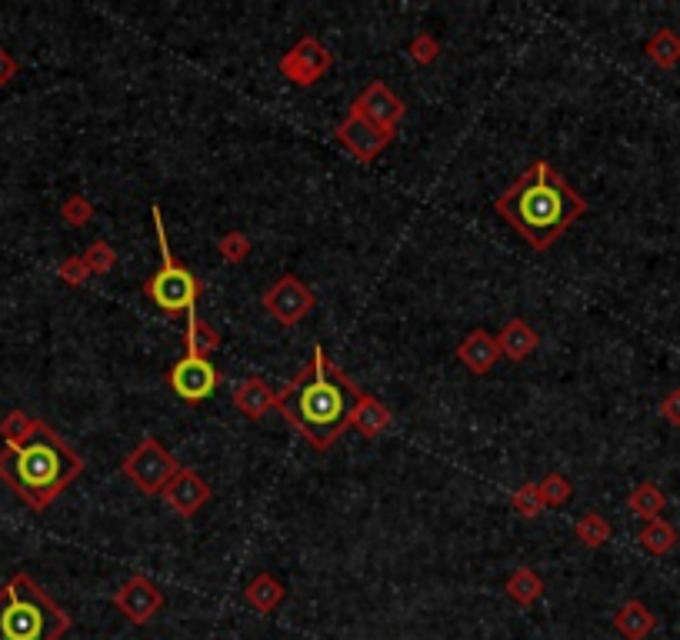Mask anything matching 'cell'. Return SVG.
Instances as JSON below:
<instances>
[{"label":"cell","instance_id":"obj_1","mask_svg":"<svg viewBox=\"0 0 680 640\" xmlns=\"http://www.w3.org/2000/svg\"><path fill=\"white\" fill-rule=\"evenodd\" d=\"M360 394L364 390L350 380L347 370L330 364L324 347L314 344L310 364L277 394V410L307 444L327 450L350 427V410Z\"/></svg>","mask_w":680,"mask_h":640},{"label":"cell","instance_id":"obj_2","mask_svg":"<svg viewBox=\"0 0 680 640\" xmlns=\"http://www.w3.org/2000/svg\"><path fill=\"white\" fill-rule=\"evenodd\" d=\"M84 474V457L57 434L47 420L30 424L20 440L0 447V484L40 514Z\"/></svg>","mask_w":680,"mask_h":640},{"label":"cell","instance_id":"obj_3","mask_svg":"<svg viewBox=\"0 0 680 640\" xmlns=\"http://www.w3.org/2000/svg\"><path fill=\"white\" fill-rule=\"evenodd\" d=\"M494 207L534 250H547L574 220L587 214V200L547 160L524 170L494 200Z\"/></svg>","mask_w":680,"mask_h":640},{"label":"cell","instance_id":"obj_4","mask_svg":"<svg viewBox=\"0 0 680 640\" xmlns=\"http://www.w3.org/2000/svg\"><path fill=\"white\" fill-rule=\"evenodd\" d=\"M70 614L30 574H14L0 587V640H60Z\"/></svg>","mask_w":680,"mask_h":640},{"label":"cell","instance_id":"obj_5","mask_svg":"<svg viewBox=\"0 0 680 640\" xmlns=\"http://www.w3.org/2000/svg\"><path fill=\"white\" fill-rule=\"evenodd\" d=\"M150 214H154L157 247H160V267L147 277L144 294L154 300V304L164 310V314H180V310L187 314L190 307H197V297H200V290H204V284H200L197 274H190V270L180 264L174 254H170L164 214H160L157 204L150 207Z\"/></svg>","mask_w":680,"mask_h":640},{"label":"cell","instance_id":"obj_6","mask_svg":"<svg viewBox=\"0 0 680 640\" xmlns=\"http://www.w3.org/2000/svg\"><path fill=\"white\" fill-rule=\"evenodd\" d=\"M120 470H124L127 480L140 490V494H160V490H164L170 480H174L180 464H177V457L170 454V450L160 444L157 437H144L124 457Z\"/></svg>","mask_w":680,"mask_h":640},{"label":"cell","instance_id":"obj_7","mask_svg":"<svg viewBox=\"0 0 680 640\" xmlns=\"http://www.w3.org/2000/svg\"><path fill=\"white\" fill-rule=\"evenodd\" d=\"M260 304H264V310L277 320V324L290 327V324H300V320H304L310 310L317 307V297L300 277L284 274V277H277L274 284L264 290Z\"/></svg>","mask_w":680,"mask_h":640},{"label":"cell","instance_id":"obj_8","mask_svg":"<svg viewBox=\"0 0 680 640\" xmlns=\"http://www.w3.org/2000/svg\"><path fill=\"white\" fill-rule=\"evenodd\" d=\"M330 67H334V54H330L317 37H300L297 44L280 57V74L297 87L317 84Z\"/></svg>","mask_w":680,"mask_h":640},{"label":"cell","instance_id":"obj_9","mask_svg":"<svg viewBox=\"0 0 680 640\" xmlns=\"http://www.w3.org/2000/svg\"><path fill=\"white\" fill-rule=\"evenodd\" d=\"M114 607L130 620V624H147V620H154L160 614V607H164V590H160L150 577L134 574L117 587Z\"/></svg>","mask_w":680,"mask_h":640},{"label":"cell","instance_id":"obj_10","mask_svg":"<svg viewBox=\"0 0 680 640\" xmlns=\"http://www.w3.org/2000/svg\"><path fill=\"white\" fill-rule=\"evenodd\" d=\"M350 110H357L360 117H367L374 127H380L384 134L394 137L397 124L407 114V104L384 84V80H374L367 90H360V97L350 104Z\"/></svg>","mask_w":680,"mask_h":640},{"label":"cell","instance_id":"obj_11","mask_svg":"<svg viewBox=\"0 0 680 640\" xmlns=\"http://www.w3.org/2000/svg\"><path fill=\"white\" fill-rule=\"evenodd\" d=\"M170 387L180 400L187 404H200L214 394L217 387V370L207 357H180L174 367H170Z\"/></svg>","mask_w":680,"mask_h":640},{"label":"cell","instance_id":"obj_12","mask_svg":"<svg viewBox=\"0 0 680 640\" xmlns=\"http://www.w3.org/2000/svg\"><path fill=\"white\" fill-rule=\"evenodd\" d=\"M160 497L167 500V507L174 510V514L194 517L197 510L210 500V484L197 474V470L180 467L177 474H174V480H170V484L160 490Z\"/></svg>","mask_w":680,"mask_h":640},{"label":"cell","instance_id":"obj_13","mask_svg":"<svg viewBox=\"0 0 680 640\" xmlns=\"http://www.w3.org/2000/svg\"><path fill=\"white\" fill-rule=\"evenodd\" d=\"M337 140L357 160H364V164H367V160H374L380 150L390 144V134H384L380 127H374L367 117H360L357 110H350V114L344 117V124L337 127Z\"/></svg>","mask_w":680,"mask_h":640},{"label":"cell","instance_id":"obj_14","mask_svg":"<svg viewBox=\"0 0 680 640\" xmlns=\"http://www.w3.org/2000/svg\"><path fill=\"white\" fill-rule=\"evenodd\" d=\"M457 357H460V364L467 370H474V374H487V370L500 360V344L494 334H487V330H470V334L460 340Z\"/></svg>","mask_w":680,"mask_h":640},{"label":"cell","instance_id":"obj_15","mask_svg":"<svg viewBox=\"0 0 680 640\" xmlns=\"http://www.w3.org/2000/svg\"><path fill=\"white\" fill-rule=\"evenodd\" d=\"M614 627L620 630L624 640H647L654 634L657 617L644 600H627V604H620V610L614 614Z\"/></svg>","mask_w":680,"mask_h":640},{"label":"cell","instance_id":"obj_16","mask_svg":"<svg viewBox=\"0 0 680 640\" xmlns=\"http://www.w3.org/2000/svg\"><path fill=\"white\" fill-rule=\"evenodd\" d=\"M390 410L380 404L377 397H370V394H360V400L354 404V410H350V427L357 430L360 437H367V440H374L380 437L384 430L390 427Z\"/></svg>","mask_w":680,"mask_h":640},{"label":"cell","instance_id":"obj_17","mask_svg":"<svg viewBox=\"0 0 680 640\" xmlns=\"http://www.w3.org/2000/svg\"><path fill=\"white\" fill-rule=\"evenodd\" d=\"M497 344H500V354H504V357H510V360H527L537 350L540 337H537V330L527 324V320L514 317V320H507L504 330H500Z\"/></svg>","mask_w":680,"mask_h":640},{"label":"cell","instance_id":"obj_18","mask_svg":"<svg viewBox=\"0 0 680 640\" xmlns=\"http://www.w3.org/2000/svg\"><path fill=\"white\" fill-rule=\"evenodd\" d=\"M234 404L244 410L247 417L257 420V417H264L267 410L277 407V394L260 377H247V380H240L234 390Z\"/></svg>","mask_w":680,"mask_h":640},{"label":"cell","instance_id":"obj_19","mask_svg":"<svg viewBox=\"0 0 680 640\" xmlns=\"http://www.w3.org/2000/svg\"><path fill=\"white\" fill-rule=\"evenodd\" d=\"M244 600L257 614H270V610H277V604L284 600V584H280L274 574H257L244 587Z\"/></svg>","mask_w":680,"mask_h":640},{"label":"cell","instance_id":"obj_20","mask_svg":"<svg viewBox=\"0 0 680 640\" xmlns=\"http://www.w3.org/2000/svg\"><path fill=\"white\" fill-rule=\"evenodd\" d=\"M637 540H640V547H644L647 554L664 557V554H670V550L677 547V527H674V524H667L664 517L644 520V527H640Z\"/></svg>","mask_w":680,"mask_h":640},{"label":"cell","instance_id":"obj_21","mask_svg":"<svg viewBox=\"0 0 680 640\" xmlns=\"http://www.w3.org/2000/svg\"><path fill=\"white\" fill-rule=\"evenodd\" d=\"M184 344H187V357H207L210 350L220 347V334L207 324V320L197 317V307L187 310V337H184Z\"/></svg>","mask_w":680,"mask_h":640},{"label":"cell","instance_id":"obj_22","mask_svg":"<svg viewBox=\"0 0 680 640\" xmlns=\"http://www.w3.org/2000/svg\"><path fill=\"white\" fill-rule=\"evenodd\" d=\"M507 597L514 600V604L520 607H530V604H537L540 597H544V580H540L537 570H530V567H517L514 574L507 577Z\"/></svg>","mask_w":680,"mask_h":640},{"label":"cell","instance_id":"obj_23","mask_svg":"<svg viewBox=\"0 0 680 640\" xmlns=\"http://www.w3.org/2000/svg\"><path fill=\"white\" fill-rule=\"evenodd\" d=\"M627 507H630V514L640 517V520H654V517L664 514L667 497H664V490H660L657 484L644 480V484H637L634 494L627 497Z\"/></svg>","mask_w":680,"mask_h":640},{"label":"cell","instance_id":"obj_24","mask_svg":"<svg viewBox=\"0 0 680 640\" xmlns=\"http://www.w3.org/2000/svg\"><path fill=\"white\" fill-rule=\"evenodd\" d=\"M644 54L654 60L657 67H677L680 64V34L670 27H660L657 34H650Z\"/></svg>","mask_w":680,"mask_h":640},{"label":"cell","instance_id":"obj_25","mask_svg":"<svg viewBox=\"0 0 680 640\" xmlns=\"http://www.w3.org/2000/svg\"><path fill=\"white\" fill-rule=\"evenodd\" d=\"M577 540L584 547H600V544H607L610 540V524L600 514H584L577 520Z\"/></svg>","mask_w":680,"mask_h":640},{"label":"cell","instance_id":"obj_26","mask_svg":"<svg viewBox=\"0 0 680 640\" xmlns=\"http://www.w3.org/2000/svg\"><path fill=\"white\" fill-rule=\"evenodd\" d=\"M537 490H540V497H544V507H564L570 494H574V487H570V480L564 474H547L537 484Z\"/></svg>","mask_w":680,"mask_h":640},{"label":"cell","instance_id":"obj_27","mask_svg":"<svg viewBox=\"0 0 680 640\" xmlns=\"http://www.w3.org/2000/svg\"><path fill=\"white\" fill-rule=\"evenodd\" d=\"M510 507H514L520 517H540V514H544V497H540L537 484H520L514 494H510Z\"/></svg>","mask_w":680,"mask_h":640},{"label":"cell","instance_id":"obj_28","mask_svg":"<svg viewBox=\"0 0 680 640\" xmlns=\"http://www.w3.org/2000/svg\"><path fill=\"white\" fill-rule=\"evenodd\" d=\"M84 260L90 267V274H107V270L117 267V250L107 244V240H94L87 250H84Z\"/></svg>","mask_w":680,"mask_h":640},{"label":"cell","instance_id":"obj_29","mask_svg":"<svg viewBox=\"0 0 680 640\" xmlns=\"http://www.w3.org/2000/svg\"><path fill=\"white\" fill-rule=\"evenodd\" d=\"M60 217H64L67 227H84L90 224V217H94V204H90L84 194H70L64 200V207H60Z\"/></svg>","mask_w":680,"mask_h":640},{"label":"cell","instance_id":"obj_30","mask_svg":"<svg viewBox=\"0 0 680 640\" xmlns=\"http://www.w3.org/2000/svg\"><path fill=\"white\" fill-rule=\"evenodd\" d=\"M217 250L227 264H240V260H247V254H250V237L234 230V234H224L217 240Z\"/></svg>","mask_w":680,"mask_h":640},{"label":"cell","instance_id":"obj_31","mask_svg":"<svg viewBox=\"0 0 680 640\" xmlns=\"http://www.w3.org/2000/svg\"><path fill=\"white\" fill-rule=\"evenodd\" d=\"M30 424H34V417L24 414V410H10V414L0 420V437H4V444L7 440H20L30 430Z\"/></svg>","mask_w":680,"mask_h":640},{"label":"cell","instance_id":"obj_32","mask_svg":"<svg viewBox=\"0 0 680 640\" xmlns=\"http://www.w3.org/2000/svg\"><path fill=\"white\" fill-rule=\"evenodd\" d=\"M57 274H60V280H64V284H70V287H80V284H87L90 267H87L84 254H77V257H67L64 264L57 267Z\"/></svg>","mask_w":680,"mask_h":640},{"label":"cell","instance_id":"obj_33","mask_svg":"<svg viewBox=\"0 0 680 640\" xmlns=\"http://www.w3.org/2000/svg\"><path fill=\"white\" fill-rule=\"evenodd\" d=\"M437 54H440L437 37H430V34H417L414 40H410V57H414L417 64H434Z\"/></svg>","mask_w":680,"mask_h":640},{"label":"cell","instance_id":"obj_34","mask_svg":"<svg viewBox=\"0 0 680 640\" xmlns=\"http://www.w3.org/2000/svg\"><path fill=\"white\" fill-rule=\"evenodd\" d=\"M660 417H664L667 424L680 427V387H674L664 400H660Z\"/></svg>","mask_w":680,"mask_h":640},{"label":"cell","instance_id":"obj_35","mask_svg":"<svg viewBox=\"0 0 680 640\" xmlns=\"http://www.w3.org/2000/svg\"><path fill=\"white\" fill-rule=\"evenodd\" d=\"M17 70H20L17 57L10 54V50H4V47H0V87H7L10 80L17 77Z\"/></svg>","mask_w":680,"mask_h":640}]
</instances>
